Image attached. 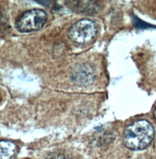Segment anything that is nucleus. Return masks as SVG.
I'll return each mask as SVG.
<instances>
[{"mask_svg": "<svg viewBox=\"0 0 156 159\" xmlns=\"http://www.w3.org/2000/svg\"><path fill=\"white\" fill-rule=\"evenodd\" d=\"M16 145L14 143L1 140L0 142V158L1 159H11L16 151Z\"/></svg>", "mask_w": 156, "mask_h": 159, "instance_id": "20e7f679", "label": "nucleus"}, {"mask_svg": "<svg viewBox=\"0 0 156 159\" xmlns=\"http://www.w3.org/2000/svg\"><path fill=\"white\" fill-rule=\"evenodd\" d=\"M154 138V129L150 122L138 120L129 125L123 134V143L128 149L134 151L146 149Z\"/></svg>", "mask_w": 156, "mask_h": 159, "instance_id": "f257e3e1", "label": "nucleus"}, {"mask_svg": "<svg viewBox=\"0 0 156 159\" xmlns=\"http://www.w3.org/2000/svg\"><path fill=\"white\" fill-rule=\"evenodd\" d=\"M154 116L155 119H156V108H155V110H154Z\"/></svg>", "mask_w": 156, "mask_h": 159, "instance_id": "423d86ee", "label": "nucleus"}, {"mask_svg": "<svg viewBox=\"0 0 156 159\" xmlns=\"http://www.w3.org/2000/svg\"><path fill=\"white\" fill-rule=\"evenodd\" d=\"M97 33L98 27L95 22L85 19L79 20L70 28L68 37L73 42L82 45L95 39Z\"/></svg>", "mask_w": 156, "mask_h": 159, "instance_id": "f03ea898", "label": "nucleus"}, {"mask_svg": "<svg viewBox=\"0 0 156 159\" xmlns=\"http://www.w3.org/2000/svg\"><path fill=\"white\" fill-rule=\"evenodd\" d=\"M92 72H89L87 67H80L74 77L79 83H87L92 78Z\"/></svg>", "mask_w": 156, "mask_h": 159, "instance_id": "39448f33", "label": "nucleus"}, {"mask_svg": "<svg viewBox=\"0 0 156 159\" xmlns=\"http://www.w3.org/2000/svg\"><path fill=\"white\" fill-rule=\"evenodd\" d=\"M48 19L45 11L34 9L23 13L15 22L16 29L21 33L37 31L41 29Z\"/></svg>", "mask_w": 156, "mask_h": 159, "instance_id": "7ed1b4c3", "label": "nucleus"}]
</instances>
